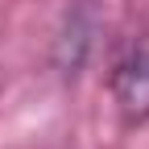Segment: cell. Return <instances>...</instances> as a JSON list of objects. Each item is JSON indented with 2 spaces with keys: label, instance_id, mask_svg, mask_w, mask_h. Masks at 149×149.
<instances>
[{
  "label": "cell",
  "instance_id": "cell-2",
  "mask_svg": "<svg viewBox=\"0 0 149 149\" xmlns=\"http://www.w3.org/2000/svg\"><path fill=\"white\" fill-rule=\"evenodd\" d=\"M95 33H100V25H95V13H91L87 4L66 8L62 29H58V37H54V66H58L62 79H74V74L83 70L91 46H95Z\"/></svg>",
  "mask_w": 149,
  "mask_h": 149
},
{
  "label": "cell",
  "instance_id": "cell-1",
  "mask_svg": "<svg viewBox=\"0 0 149 149\" xmlns=\"http://www.w3.org/2000/svg\"><path fill=\"white\" fill-rule=\"evenodd\" d=\"M108 95L124 128L149 124V25L137 29L108 70Z\"/></svg>",
  "mask_w": 149,
  "mask_h": 149
}]
</instances>
